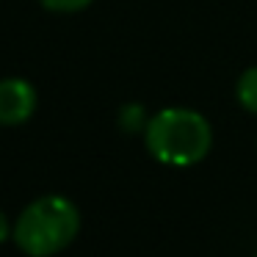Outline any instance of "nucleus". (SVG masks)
Instances as JSON below:
<instances>
[{
    "mask_svg": "<svg viewBox=\"0 0 257 257\" xmlns=\"http://www.w3.org/2000/svg\"><path fill=\"white\" fill-rule=\"evenodd\" d=\"M141 136L150 158L169 169H191L213 150L210 122L205 113L185 105H169L152 113Z\"/></svg>",
    "mask_w": 257,
    "mask_h": 257,
    "instance_id": "f257e3e1",
    "label": "nucleus"
},
{
    "mask_svg": "<svg viewBox=\"0 0 257 257\" xmlns=\"http://www.w3.org/2000/svg\"><path fill=\"white\" fill-rule=\"evenodd\" d=\"M80 232V210L61 194H45L23 207L12 240L28 257H56L75 243Z\"/></svg>",
    "mask_w": 257,
    "mask_h": 257,
    "instance_id": "f03ea898",
    "label": "nucleus"
},
{
    "mask_svg": "<svg viewBox=\"0 0 257 257\" xmlns=\"http://www.w3.org/2000/svg\"><path fill=\"white\" fill-rule=\"evenodd\" d=\"M39 94L36 86L25 78L0 80V127H20L36 113Z\"/></svg>",
    "mask_w": 257,
    "mask_h": 257,
    "instance_id": "7ed1b4c3",
    "label": "nucleus"
},
{
    "mask_svg": "<svg viewBox=\"0 0 257 257\" xmlns=\"http://www.w3.org/2000/svg\"><path fill=\"white\" fill-rule=\"evenodd\" d=\"M235 100L243 108L246 113L257 116V67H249L238 75V83H235Z\"/></svg>",
    "mask_w": 257,
    "mask_h": 257,
    "instance_id": "20e7f679",
    "label": "nucleus"
},
{
    "mask_svg": "<svg viewBox=\"0 0 257 257\" xmlns=\"http://www.w3.org/2000/svg\"><path fill=\"white\" fill-rule=\"evenodd\" d=\"M147 113L141 105H124L122 113H119V124H122L124 133H144L147 127Z\"/></svg>",
    "mask_w": 257,
    "mask_h": 257,
    "instance_id": "39448f33",
    "label": "nucleus"
},
{
    "mask_svg": "<svg viewBox=\"0 0 257 257\" xmlns=\"http://www.w3.org/2000/svg\"><path fill=\"white\" fill-rule=\"evenodd\" d=\"M39 3L50 14H78V12H86L94 0H39Z\"/></svg>",
    "mask_w": 257,
    "mask_h": 257,
    "instance_id": "423d86ee",
    "label": "nucleus"
},
{
    "mask_svg": "<svg viewBox=\"0 0 257 257\" xmlns=\"http://www.w3.org/2000/svg\"><path fill=\"white\" fill-rule=\"evenodd\" d=\"M12 232H14V227H12V224H9L6 213L0 210V243H3V240H9V238H12Z\"/></svg>",
    "mask_w": 257,
    "mask_h": 257,
    "instance_id": "0eeeda50",
    "label": "nucleus"
},
{
    "mask_svg": "<svg viewBox=\"0 0 257 257\" xmlns=\"http://www.w3.org/2000/svg\"><path fill=\"white\" fill-rule=\"evenodd\" d=\"M254 257H257V254H254Z\"/></svg>",
    "mask_w": 257,
    "mask_h": 257,
    "instance_id": "6e6552de",
    "label": "nucleus"
}]
</instances>
